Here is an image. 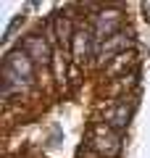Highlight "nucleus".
<instances>
[{
	"label": "nucleus",
	"instance_id": "obj_1",
	"mask_svg": "<svg viewBox=\"0 0 150 158\" xmlns=\"http://www.w3.org/2000/svg\"><path fill=\"white\" fill-rule=\"evenodd\" d=\"M92 148L100 153V156H106V158H113L119 156V150H121V140H119V132H113L111 127L103 121V124H98L92 129Z\"/></svg>",
	"mask_w": 150,
	"mask_h": 158
},
{
	"label": "nucleus",
	"instance_id": "obj_2",
	"mask_svg": "<svg viewBox=\"0 0 150 158\" xmlns=\"http://www.w3.org/2000/svg\"><path fill=\"white\" fill-rule=\"evenodd\" d=\"M119 24H121V13L116 8H106L95 16L92 24V37H95V45H100L103 40H111L113 34H119Z\"/></svg>",
	"mask_w": 150,
	"mask_h": 158
},
{
	"label": "nucleus",
	"instance_id": "obj_3",
	"mask_svg": "<svg viewBox=\"0 0 150 158\" xmlns=\"http://www.w3.org/2000/svg\"><path fill=\"white\" fill-rule=\"evenodd\" d=\"M6 69H11L16 77H21L24 82H29L32 85V74H34V61L27 56V50L24 48H19V50H11L6 56V63H3Z\"/></svg>",
	"mask_w": 150,
	"mask_h": 158
},
{
	"label": "nucleus",
	"instance_id": "obj_4",
	"mask_svg": "<svg viewBox=\"0 0 150 158\" xmlns=\"http://www.w3.org/2000/svg\"><path fill=\"white\" fill-rule=\"evenodd\" d=\"M24 50H27V56L32 58L34 63H40V66H48V63L53 61V53H50L48 37H40V34L27 37V40H24Z\"/></svg>",
	"mask_w": 150,
	"mask_h": 158
},
{
	"label": "nucleus",
	"instance_id": "obj_5",
	"mask_svg": "<svg viewBox=\"0 0 150 158\" xmlns=\"http://www.w3.org/2000/svg\"><path fill=\"white\" fill-rule=\"evenodd\" d=\"M129 45H132V37H127L124 32H119V34H113L111 40H106V42L98 48V58H100V61H111L116 53L127 50Z\"/></svg>",
	"mask_w": 150,
	"mask_h": 158
},
{
	"label": "nucleus",
	"instance_id": "obj_6",
	"mask_svg": "<svg viewBox=\"0 0 150 158\" xmlns=\"http://www.w3.org/2000/svg\"><path fill=\"white\" fill-rule=\"evenodd\" d=\"M129 113H132L129 103L121 100V103H116L113 108L106 111V124L111 127L113 132H121V129H127V124H129Z\"/></svg>",
	"mask_w": 150,
	"mask_h": 158
},
{
	"label": "nucleus",
	"instance_id": "obj_7",
	"mask_svg": "<svg viewBox=\"0 0 150 158\" xmlns=\"http://www.w3.org/2000/svg\"><path fill=\"white\" fill-rule=\"evenodd\" d=\"M71 48H74V58H77V61H84V58L90 56V50H92V48L98 50L92 32H87V29H79V32H74V37H71Z\"/></svg>",
	"mask_w": 150,
	"mask_h": 158
},
{
	"label": "nucleus",
	"instance_id": "obj_8",
	"mask_svg": "<svg viewBox=\"0 0 150 158\" xmlns=\"http://www.w3.org/2000/svg\"><path fill=\"white\" fill-rule=\"evenodd\" d=\"M53 32H56V40L61 42V45L71 42V37H74V32H71V21H69L66 16H56V21H53Z\"/></svg>",
	"mask_w": 150,
	"mask_h": 158
}]
</instances>
